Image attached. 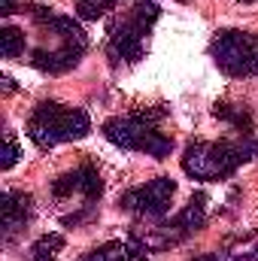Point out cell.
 Masks as SVG:
<instances>
[{
	"label": "cell",
	"mask_w": 258,
	"mask_h": 261,
	"mask_svg": "<svg viewBox=\"0 0 258 261\" xmlns=\"http://www.w3.org/2000/svg\"><path fill=\"white\" fill-rule=\"evenodd\" d=\"M258 155V140L252 137H240V140H200L192 143L183 155V170L200 179V182H219L228 179L231 173H237V167H243L246 161H252Z\"/></svg>",
	"instance_id": "1"
},
{
	"label": "cell",
	"mask_w": 258,
	"mask_h": 261,
	"mask_svg": "<svg viewBox=\"0 0 258 261\" xmlns=\"http://www.w3.org/2000/svg\"><path fill=\"white\" fill-rule=\"evenodd\" d=\"M164 113H131V116H116L104 122V137L131 152H146L152 158H167L173 152V137L158 130V119Z\"/></svg>",
	"instance_id": "2"
},
{
	"label": "cell",
	"mask_w": 258,
	"mask_h": 261,
	"mask_svg": "<svg viewBox=\"0 0 258 261\" xmlns=\"http://www.w3.org/2000/svg\"><path fill=\"white\" fill-rule=\"evenodd\" d=\"M91 134V119L85 110L64 107L55 100H43L31 119H28V137L40 146V149H52L58 143H73Z\"/></svg>",
	"instance_id": "3"
},
{
	"label": "cell",
	"mask_w": 258,
	"mask_h": 261,
	"mask_svg": "<svg viewBox=\"0 0 258 261\" xmlns=\"http://www.w3.org/2000/svg\"><path fill=\"white\" fill-rule=\"evenodd\" d=\"M161 9L155 0H140L137 6H131L122 18H116L110 24V40H107V55L113 58V64L125 61V64H137L143 58V43L146 34L152 31V24L158 21Z\"/></svg>",
	"instance_id": "4"
},
{
	"label": "cell",
	"mask_w": 258,
	"mask_h": 261,
	"mask_svg": "<svg viewBox=\"0 0 258 261\" xmlns=\"http://www.w3.org/2000/svg\"><path fill=\"white\" fill-rule=\"evenodd\" d=\"M210 55L225 76H234V79L258 76V34H252V31H222L210 43Z\"/></svg>",
	"instance_id": "5"
},
{
	"label": "cell",
	"mask_w": 258,
	"mask_h": 261,
	"mask_svg": "<svg viewBox=\"0 0 258 261\" xmlns=\"http://www.w3.org/2000/svg\"><path fill=\"white\" fill-rule=\"evenodd\" d=\"M203 222H207V195L200 192V195H194L170 222H161L158 228H152V234H146V237H131V240H137L143 249H167V246H176V243H183L186 237H192L194 231H200L203 228Z\"/></svg>",
	"instance_id": "6"
},
{
	"label": "cell",
	"mask_w": 258,
	"mask_h": 261,
	"mask_svg": "<svg viewBox=\"0 0 258 261\" xmlns=\"http://www.w3.org/2000/svg\"><path fill=\"white\" fill-rule=\"evenodd\" d=\"M173 195H176V179L158 176V179H149V182L125 192L119 197V206L140 219H164L173 203Z\"/></svg>",
	"instance_id": "7"
},
{
	"label": "cell",
	"mask_w": 258,
	"mask_h": 261,
	"mask_svg": "<svg viewBox=\"0 0 258 261\" xmlns=\"http://www.w3.org/2000/svg\"><path fill=\"white\" fill-rule=\"evenodd\" d=\"M100 195H104V179H100L97 167H91V164H79V167L61 173L52 182V197L55 200H73V197H79L85 203H97Z\"/></svg>",
	"instance_id": "8"
},
{
	"label": "cell",
	"mask_w": 258,
	"mask_h": 261,
	"mask_svg": "<svg viewBox=\"0 0 258 261\" xmlns=\"http://www.w3.org/2000/svg\"><path fill=\"white\" fill-rule=\"evenodd\" d=\"M34 216V197L28 192H3L0 197V219H3V240L12 243L15 234L28 228Z\"/></svg>",
	"instance_id": "9"
},
{
	"label": "cell",
	"mask_w": 258,
	"mask_h": 261,
	"mask_svg": "<svg viewBox=\"0 0 258 261\" xmlns=\"http://www.w3.org/2000/svg\"><path fill=\"white\" fill-rule=\"evenodd\" d=\"M85 46L88 43H58L52 49H34L31 52V64L49 76H58V73H67L82 61L85 55Z\"/></svg>",
	"instance_id": "10"
},
{
	"label": "cell",
	"mask_w": 258,
	"mask_h": 261,
	"mask_svg": "<svg viewBox=\"0 0 258 261\" xmlns=\"http://www.w3.org/2000/svg\"><path fill=\"white\" fill-rule=\"evenodd\" d=\"M213 116H216L219 122L231 125V128L237 130L240 137H252V130H255V119H252V113H249L246 107H234V103H216V107H213Z\"/></svg>",
	"instance_id": "11"
},
{
	"label": "cell",
	"mask_w": 258,
	"mask_h": 261,
	"mask_svg": "<svg viewBox=\"0 0 258 261\" xmlns=\"http://www.w3.org/2000/svg\"><path fill=\"white\" fill-rule=\"evenodd\" d=\"M131 240L128 243H122V240H110V243H104V246H97V249H91L88 255H82L79 261H128L131 255Z\"/></svg>",
	"instance_id": "12"
},
{
	"label": "cell",
	"mask_w": 258,
	"mask_h": 261,
	"mask_svg": "<svg viewBox=\"0 0 258 261\" xmlns=\"http://www.w3.org/2000/svg\"><path fill=\"white\" fill-rule=\"evenodd\" d=\"M61 246H64V234H43L31 249V261H58Z\"/></svg>",
	"instance_id": "13"
},
{
	"label": "cell",
	"mask_w": 258,
	"mask_h": 261,
	"mask_svg": "<svg viewBox=\"0 0 258 261\" xmlns=\"http://www.w3.org/2000/svg\"><path fill=\"white\" fill-rule=\"evenodd\" d=\"M0 52H3V58H18L24 52V31L6 24L0 31Z\"/></svg>",
	"instance_id": "14"
},
{
	"label": "cell",
	"mask_w": 258,
	"mask_h": 261,
	"mask_svg": "<svg viewBox=\"0 0 258 261\" xmlns=\"http://www.w3.org/2000/svg\"><path fill=\"white\" fill-rule=\"evenodd\" d=\"M76 3H79L76 9H79V15H82V18H100V15H104V12H110L119 0H76Z\"/></svg>",
	"instance_id": "15"
},
{
	"label": "cell",
	"mask_w": 258,
	"mask_h": 261,
	"mask_svg": "<svg viewBox=\"0 0 258 261\" xmlns=\"http://www.w3.org/2000/svg\"><path fill=\"white\" fill-rule=\"evenodd\" d=\"M18 155H21L18 140L12 137V130H6V146H3V161H0V167H3V170H9V167L18 161Z\"/></svg>",
	"instance_id": "16"
},
{
	"label": "cell",
	"mask_w": 258,
	"mask_h": 261,
	"mask_svg": "<svg viewBox=\"0 0 258 261\" xmlns=\"http://www.w3.org/2000/svg\"><path fill=\"white\" fill-rule=\"evenodd\" d=\"M131 246H134V249H131L128 261H149V258H146V249H143V246H140L137 240H131Z\"/></svg>",
	"instance_id": "17"
},
{
	"label": "cell",
	"mask_w": 258,
	"mask_h": 261,
	"mask_svg": "<svg viewBox=\"0 0 258 261\" xmlns=\"http://www.w3.org/2000/svg\"><path fill=\"white\" fill-rule=\"evenodd\" d=\"M234 261H258V249H252V252H243V255H237Z\"/></svg>",
	"instance_id": "18"
},
{
	"label": "cell",
	"mask_w": 258,
	"mask_h": 261,
	"mask_svg": "<svg viewBox=\"0 0 258 261\" xmlns=\"http://www.w3.org/2000/svg\"><path fill=\"white\" fill-rule=\"evenodd\" d=\"M192 261H222L219 252H210V255H200V258H192Z\"/></svg>",
	"instance_id": "19"
},
{
	"label": "cell",
	"mask_w": 258,
	"mask_h": 261,
	"mask_svg": "<svg viewBox=\"0 0 258 261\" xmlns=\"http://www.w3.org/2000/svg\"><path fill=\"white\" fill-rule=\"evenodd\" d=\"M3 91H6V94H9V91H15V82H12L9 76H3Z\"/></svg>",
	"instance_id": "20"
},
{
	"label": "cell",
	"mask_w": 258,
	"mask_h": 261,
	"mask_svg": "<svg viewBox=\"0 0 258 261\" xmlns=\"http://www.w3.org/2000/svg\"><path fill=\"white\" fill-rule=\"evenodd\" d=\"M240 3H258V0H240Z\"/></svg>",
	"instance_id": "21"
},
{
	"label": "cell",
	"mask_w": 258,
	"mask_h": 261,
	"mask_svg": "<svg viewBox=\"0 0 258 261\" xmlns=\"http://www.w3.org/2000/svg\"><path fill=\"white\" fill-rule=\"evenodd\" d=\"M179 3H186V0H179Z\"/></svg>",
	"instance_id": "22"
}]
</instances>
